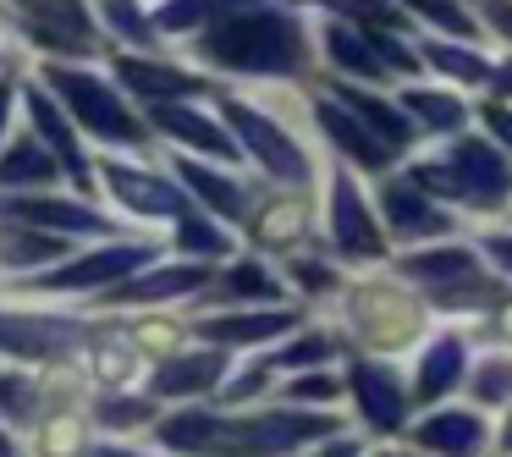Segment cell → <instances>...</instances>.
I'll list each match as a JSON object with an SVG mask.
<instances>
[{"instance_id":"obj_7","label":"cell","mask_w":512,"mask_h":457,"mask_svg":"<svg viewBox=\"0 0 512 457\" xmlns=\"http://www.w3.org/2000/svg\"><path fill=\"white\" fill-rule=\"evenodd\" d=\"M23 105H28V127H34V138L56 155V166H61V177H72V188H89V160H83V149H78V133H72V122L56 111V100H45V89H28L23 94Z\"/></svg>"},{"instance_id":"obj_47","label":"cell","mask_w":512,"mask_h":457,"mask_svg":"<svg viewBox=\"0 0 512 457\" xmlns=\"http://www.w3.org/2000/svg\"><path fill=\"white\" fill-rule=\"evenodd\" d=\"M12 105H17V89L12 83H0V133H6V122H12Z\"/></svg>"},{"instance_id":"obj_3","label":"cell","mask_w":512,"mask_h":457,"mask_svg":"<svg viewBox=\"0 0 512 457\" xmlns=\"http://www.w3.org/2000/svg\"><path fill=\"white\" fill-rule=\"evenodd\" d=\"M45 83L67 100V111L78 116V127H89L94 138H105V144H144V127H138V116L127 111L122 100H116L111 83H100L94 72L83 67H67V61H50L45 67Z\"/></svg>"},{"instance_id":"obj_28","label":"cell","mask_w":512,"mask_h":457,"mask_svg":"<svg viewBox=\"0 0 512 457\" xmlns=\"http://www.w3.org/2000/svg\"><path fill=\"white\" fill-rule=\"evenodd\" d=\"M325 50H331V61L336 67H347V72H364V78H380V72H386V61L375 56V45H369V39H358L353 28H325Z\"/></svg>"},{"instance_id":"obj_41","label":"cell","mask_w":512,"mask_h":457,"mask_svg":"<svg viewBox=\"0 0 512 457\" xmlns=\"http://www.w3.org/2000/svg\"><path fill=\"white\" fill-rule=\"evenodd\" d=\"M413 182L430 188V193H446V199H463V182H457L446 166H419V171H413Z\"/></svg>"},{"instance_id":"obj_8","label":"cell","mask_w":512,"mask_h":457,"mask_svg":"<svg viewBox=\"0 0 512 457\" xmlns=\"http://www.w3.org/2000/svg\"><path fill=\"white\" fill-rule=\"evenodd\" d=\"M0 215L12 226H34V232H111L105 215H94L89 204L72 199H50V193H23V199H6Z\"/></svg>"},{"instance_id":"obj_29","label":"cell","mask_w":512,"mask_h":457,"mask_svg":"<svg viewBox=\"0 0 512 457\" xmlns=\"http://www.w3.org/2000/svg\"><path fill=\"white\" fill-rule=\"evenodd\" d=\"M408 111L419 116L430 133H452V127H463V100H452V94H408Z\"/></svg>"},{"instance_id":"obj_16","label":"cell","mask_w":512,"mask_h":457,"mask_svg":"<svg viewBox=\"0 0 512 457\" xmlns=\"http://www.w3.org/2000/svg\"><path fill=\"white\" fill-rule=\"evenodd\" d=\"M116 78H122L127 89L149 94L155 105H177V100H188V94H199V89H204V83H199V78H188V72H177V67H155V61H133V56L116 61Z\"/></svg>"},{"instance_id":"obj_49","label":"cell","mask_w":512,"mask_h":457,"mask_svg":"<svg viewBox=\"0 0 512 457\" xmlns=\"http://www.w3.org/2000/svg\"><path fill=\"white\" fill-rule=\"evenodd\" d=\"M320 457H353V446H347V441H331V446H325Z\"/></svg>"},{"instance_id":"obj_31","label":"cell","mask_w":512,"mask_h":457,"mask_svg":"<svg viewBox=\"0 0 512 457\" xmlns=\"http://www.w3.org/2000/svg\"><path fill=\"white\" fill-rule=\"evenodd\" d=\"M0 254H12L6 265H34V259L56 254V243H50L45 232H34V226H6V232H0Z\"/></svg>"},{"instance_id":"obj_30","label":"cell","mask_w":512,"mask_h":457,"mask_svg":"<svg viewBox=\"0 0 512 457\" xmlns=\"http://www.w3.org/2000/svg\"><path fill=\"white\" fill-rule=\"evenodd\" d=\"M177 248H182V254H226V248H232V237H226L221 226H210L204 215L188 210L177 221Z\"/></svg>"},{"instance_id":"obj_40","label":"cell","mask_w":512,"mask_h":457,"mask_svg":"<svg viewBox=\"0 0 512 457\" xmlns=\"http://www.w3.org/2000/svg\"><path fill=\"white\" fill-rule=\"evenodd\" d=\"M287 397L292 402H336V380L331 375H303L287 386Z\"/></svg>"},{"instance_id":"obj_36","label":"cell","mask_w":512,"mask_h":457,"mask_svg":"<svg viewBox=\"0 0 512 457\" xmlns=\"http://www.w3.org/2000/svg\"><path fill=\"white\" fill-rule=\"evenodd\" d=\"M226 292H237V298H276V281L259 265H237L232 276H226Z\"/></svg>"},{"instance_id":"obj_1","label":"cell","mask_w":512,"mask_h":457,"mask_svg":"<svg viewBox=\"0 0 512 457\" xmlns=\"http://www.w3.org/2000/svg\"><path fill=\"white\" fill-rule=\"evenodd\" d=\"M336 435L325 413H259V419H215V413H177L160 424V446L188 457H281L303 441Z\"/></svg>"},{"instance_id":"obj_46","label":"cell","mask_w":512,"mask_h":457,"mask_svg":"<svg viewBox=\"0 0 512 457\" xmlns=\"http://www.w3.org/2000/svg\"><path fill=\"white\" fill-rule=\"evenodd\" d=\"M485 248L496 254V265H501V270H512V237H490Z\"/></svg>"},{"instance_id":"obj_19","label":"cell","mask_w":512,"mask_h":457,"mask_svg":"<svg viewBox=\"0 0 512 457\" xmlns=\"http://www.w3.org/2000/svg\"><path fill=\"white\" fill-rule=\"evenodd\" d=\"M419 446L441 457H474L485 446V424L474 413H435V419L419 424Z\"/></svg>"},{"instance_id":"obj_51","label":"cell","mask_w":512,"mask_h":457,"mask_svg":"<svg viewBox=\"0 0 512 457\" xmlns=\"http://www.w3.org/2000/svg\"><path fill=\"white\" fill-rule=\"evenodd\" d=\"M496 89H507V94H512V61L501 67V83H496Z\"/></svg>"},{"instance_id":"obj_17","label":"cell","mask_w":512,"mask_h":457,"mask_svg":"<svg viewBox=\"0 0 512 457\" xmlns=\"http://www.w3.org/2000/svg\"><path fill=\"white\" fill-rule=\"evenodd\" d=\"M292 331V314L270 309V314H215V320H199V336L215 347H243V342H270V336Z\"/></svg>"},{"instance_id":"obj_5","label":"cell","mask_w":512,"mask_h":457,"mask_svg":"<svg viewBox=\"0 0 512 457\" xmlns=\"http://www.w3.org/2000/svg\"><path fill=\"white\" fill-rule=\"evenodd\" d=\"M226 122L237 127V138L248 144V155H254L270 177H281V182H303V177H309V155H303V149L292 144V138L270 122V116H259L254 105L226 100Z\"/></svg>"},{"instance_id":"obj_22","label":"cell","mask_w":512,"mask_h":457,"mask_svg":"<svg viewBox=\"0 0 512 457\" xmlns=\"http://www.w3.org/2000/svg\"><path fill=\"white\" fill-rule=\"evenodd\" d=\"M342 100H347V111L358 116V122L369 127V133L380 138V144L397 155L402 144L413 138V127H408V116L397 111V105H386V100H375V94H364V89H342Z\"/></svg>"},{"instance_id":"obj_43","label":"cell","mask_w":512,"mask_h":457,"mask_svg":"<svg viewBox=\"0 0 512 457\" xmlns=\"http://www.w3.org/2000/svg\"><path fill=\"white\" fill-rule=\"evenodd\" d=\"M105 6H111V23L122 28L127 39H149V23H144V12H138V6H127V0H105Z\"/></svg>"},{"instance_id":"obj_10","label":"cell","mask_w":512,"mask_h":457,"mask_svg":"<svg viewBox=\"0 0 512 457\" xmlns=\"http://www.w3.org/2000/svg\"><path fill=\"white\" fill-rule=\"evenodd\" d=\"M89 342L78 320H50V314H0V347L23 358H45V353H67V347Z\"/></svg>"},{"instance_id":"obj_34","label":"cell","mask_w":512,"mask_h":457,"mask_svg":"<svg viewBox=\"0 0 512 457\" xmlns=\"http://www.w3.org/2000/svg\"><path fill=\"white\" fill-rule=\"evenodd\" d=\"M325 12H342V17H358V23H380V28H397V12L386 0H320Z\"/></svg>"},{"instance_id":"obj_6","label":"cell","mask_w":512,"mask_h":457,"mask_svg":"<svg viewBox=\"0 0 512 457\" xmlns=\"http://www.w3.org/2000/svg\"><path fill=\"white\" fill-rule=\"evenodd\" d=\"M100 177H105V188L116 193V204H127L133 215H149V221H182V215H188V199H182L166 177H155V171H133V166H122V160H105Z\"/></svg>"},{"instance_id":"obj_15","label":"cell","mask_w":512,"mask_h":457,"mask_svg":"<svg viewBox=\"0 0 512 457\" xmlns=\"http://www.w3.org/2000/svg\"><path fill=\"white\" fill-rule=\"evenodd\" d=\"M155 127L166 138H177V144H193V149H204V155H221V160H232L237 155V144L221 133V127L210 122V116H199L193 105H155Z\"/></svg>"},{"instance_id":"obj_50","label":"cell","mask_w":512,"mask_h":457,"mask_svg":"<svg viewBox=\"0 0 512 457\" xmlns=\"http://www.w3.org/2000/svg\"><path fill=\"white\" fill-rule=\"evenodd\" d=\"M0 457H17V446H12V435L0 430Z\"/></svg>"},{"instance_id":"obj_52","label":"cell","mask_w":512,"mask_h":457,"mask_svg":"<svg viewBox=\"0 0 512 457\" xmlns=\"http://www.w3.org/2000/svg\"><path fill=\"white\" fill-rule=\"evenodd\" d=\"M94 457H138V452H116V446H105V452H94Z\"/></svg>"},{"instance_id":"obj_33","label":"cell","mask_w":512,"mask_h":457,"mask_svg":"<svg viewBox=\"0 0 512 457\" xmlns=\"http://www.w3.org/2000/svg\"><path fill=\"white\" fill-rule=\"evenodd\" d=\"M408 12L430 17V23L452 28V34H468V28H474V17H468L463 6H457V0H408Z\"/></svg>"},{"instance_id":"obj_20","label":"cell","mask_w":512,"mask_h":457,"mask_svg":"<svg viewBox=\"0 0 512 457\" xmlns=\"http://www.w3.org/2000/svg\"><path fill=\"white\" fill-rule=\"evenodd\" d=\"M320 127H325V138H336V144H342L347 155L358 160V166H386V160H391V149L380 144V138L369 133V127L358 122L353 111H342V105L320 100Z\"/></svg>"},{"instance_id":"obj_23","label":"cell","mask_w":512,"mask_h":457,"mask_svg":"<svg viewBox=\"0 0 512 457\" xmlns=\"http://www.w3.org/2000/svg\"><path fill=\"white\" fill-rule=\"evenodd\" d=\"M386 215H391V232L397 237H435V232L452 226L435 204H424L419 193H408V188H386Z\"/></svg>"},{"instance_id":"obj_45","label":"cell","mask_w":512,"mask_h":457,"mask_svg":"<svg viewBox=\"0 0 512 457\" xmlns=\"http://www.w3.org/2000/svg\"><path fill=\"white\" fill-rule=\"evenodd\" d=\"M485 122L496 127V138L512 149V111H501V105H490V111H485Z\"/></svg>"},{"instance_id":"obj_37","label":"cell","mask_w":512,"mask_h":457,"mask_svg":"<svg viewBox=\"0 0 512 457\" xmlns=\"http://www.w3.org/2000/svg\"><path fill=\"white\" fill-rule=\"evenodd\" d=\"M507 391H512V364H507V358H496V364L479 369V380H474V397L479 402H501Z\"/></svg>"},{"instance_id":"obj_38","label":"cell","mask_w":512,"mask_h":457,"mask_svg":"<svg viewBox=\"0 0 512 457\" xmlns=\"http://www.w3.org/2000/svg\"><path fill=\"white\" fill-rule=\"evenodd\" d=\"M100 419H105V424H144V419H155V402L105 397V402H100Z\"/></svg>"},{"instance_id":"obj_35","label":"cell","mask_w":512,"mask_h":457,"mask_svg":"<svg viewBox=\"0 0 512 457\" xmlns=\"http://www.w3.org/2000/svg\"><path fill=\"white\" fill-rule=\"evenodd\" d=\"M320 358H331V342H325V336H298V342L281 347L270 364H276V369H298V364H320Z\"/></svg>"},{"instance_id":"obj_24","label":"cell","mask_w":512,"mask_h":457,"mask_svg":"<svg viewBox=\"0 0 512 457\" xmlns=\"http://www.w3.org/2000/svg\"><path fill=\"white\" fill-rule=\"evenodd\" d=\"M259 0H166L155 12V28L166 34H182V28H199L210 17H237V12H254Z\"/></svg>"},{"instance_id":"obj_11","label":"cell","mask_w":512,"mask_h":457,"mask_svg":"<svg viewBox=\"0 0 512 457\" xmlns=\"http://www.w3.org/2000/svg\"><path fill=\"white\" fill-rule=\"evenodd\" d=\"M331 237H336V248L353 254V259H380V226H375V215L364 210L353 177L331 182Z\"/></svg>"},{"instance_id":"obj_48","label":"cell","mask_w":512,"mask_h":457,"mask_svg":"<svg viewBox=\"0 0 512 457\" xmlns=\"http://www.w3.org/2000/svg\"><path fill=\"white\" fill-rule=\"evenodd\" d=\"M490 17H496V23L512 34V6H501V0H490Z\"/></svg>"},{"instance_id":"obj_27","label":"cell","mask_w":512,"mask_h":457,"mask_svg":"<svg viewBox=\"0 0 512 457\" xmlns=\"http://www.w3.org/2000/svg\"><path fill=\"white\" fill-rule=\"evenodd\" d=\"M402 270H408L413 281H430V287H441V281H474V259H468V248L413 254V259H402Z\"/></svg>"},{"instance_id":"obj_9","label":"cell","mask_w":512,"mask_h":457,"mask_svg":"<svg viewBox=\"0 0 512 457\" xmlns=\"http://www.w3.org/2000/svg\"><path fill=\"white\" fill-rule=\"evenodd\" d=\"M12 6L34 23L39 45H50V50H89L94 45V17L83 0H12Z\"/></svg>"},{"instance_id":"obj_42","label":"cell","mask_w":512,"mask_h":457,"mask_svg":"<svg viewBox=\"0 0 512 457\" xmlns=\"http://www.w3.org/2000/svg\"><path fill=\"white\" fill-rule=\"evenodd\" d=\"M276 215V221H259V237H265V243H287V237H298L303 232V221H298V210H270Z\"/></svg>"},{"instance_id":"obj_13","label":"cell","mask_w":512,"mask_h":457,"mask_svg":"<svg viewBox=\"0 0 512 457\" xmlns=\"http://www.w3.org/2000/svg\"><path fill=\"white\" fill-rule=\"evenodd\" d=\"M353 391H358V408L375 430H397L402 413H408V391L397 386L386 364H353Z\"/></svg>"},{"instance_id":"obj_26","label":"cell","mask_w":512,"mask_h":457,"mask_svg":"<svg viewBox=\"0 0 512 457\" xmlns=\"http://www.w3.org/2000/svg\"><path fill=\"white\" fill-rule=\"evenodd\" d=\"M457 375H463V342H452V336H446V342H435L430 358L419 364V386H413V397H419V402H435Z\"/></svg>"},{"instance_id":"obj_32","label":"cell","mask_w":512,"mask_h":457,"mask_svg":"<svg viewBox=\"0 0 512 457\" xmlns=\"http://www.w3.org/2000/svg\"><path fill=\"white\" fill-rule=\"evenodd\" d=\"M430 61L441 72H452V78H463V83H485L490 78V67L474 56V50H452V45H430Z\"/></svg>"},{"instance_id":"obj_2","label":"cell","mask_w":512,"mask_h":457,"mask_svg":"<svg viewBox=\"0 0 512 457\" xmlns=\"http://www.w3.org/2000/svg\"><path fill=\"white\" fill-rule=\"evenodd\" d=\"M204 56L215 67H237V72H298L303 67V28L287 12H237L221 17L204 39Z\"/></svg>"},{"instance_id":"obj_21","label":"cell","mask_w":512,"mask_h":457,"mask_svg":"<svg viewBox=\"0 0 512 457\" xmlns=\"http://www.w3.org/2000/svg\"><path fill=\"white\" fill-rule=\"evenodd\" d=\"M56 177H61V166L39 138H17V144L0 155V188H39V182L50 188Z\"/></svg>"},{"instance_id":"obj_25","label":"cell","mask_w":512,"mask_h":457,"mask_svg":"<svg viewBox=\"0 0 512 457\" xmlns=\"http://www.w3.org/2000/svg\"><path fill=\"white\" fill-rule=\"evenodd\" d=\"M177 171H182V182H188L204 204H215V215L243 221V188H237L232 177H215V171H204L199 160H177Z\"/></svg>"},{"instance_id":"obj_4","label":"cell","mask_w":512,"mask_h":457,"mask_svg":"<svg viewBox=\"0 0 512 457\" xmlns=\"http://www.w3.org/2000/svg\"><path fill=\"white\" fill-rule=\"evenodd\" d=\"M149 248L144 243H111V248H94L83 259H67V265L34 276L39 292H89V287H116L122 276H133L138 265H149Z\"/></svg>"},{"instance_id":"obj_44","label":"cell","mask_w":512,"mask_h":457,"mask_svg":"<svg viewBox=\"0 0 512 457\" xmlns=\"http://www.w3.org/2000/svg\"><path fill=\"white\" fill-rule=\"evenodd\" d=\"M369 45H375V56L386 61V67H397V72H413V67H419V56H413V50H402V45H397V39H391V34L369 39Z\"/></svg>"},{"instance_id":"obj_18","label":"cell","mask_w":512,"mask_h":457,"mask_svg":"<svg viewBox=\"0 0 512 457\" xmlns=\"http://www.w3.org/2000/svg\"><path fill=\"white\" fill-rule=\"evenodd\" d=\"M210 281L204 265H166V270H149V276L127 281V287L111 292V303H160V298H182V292H199Z\"/></svg>"},{"instance_id":"obj_53","label":"cell","mask_w":512,"mask_h":457,"mask_svg":"<svg viewBox=\"0 0 512 457\" xmlns=\"http://www.w3.org/2000/svg\"><path fill=\"white\" fill-rule=\"evenodd\" d=\"M501 441H507V446H512V419H507V435H501Z\"/></svg>"},{"instance_id":"obj_14","label":"cell","mask_w":512,"mask_h":457,"mask_svg":"<svg viewBox=\"0 0 512 457\" xmlns=\"http://www.w3.org/2000/svg\"><path fill=\"white\" fill-rule=\"evenodd\" d=\"M221 375H226V347H210V353H182V358H171V364L155 369L149 391H155V397H199V391H210Z\"/></svg>"},{"instance_id":"obj_39","label":"cell","mask_w":512,"mask_h":457,"mask_svg":"<svg viewBox=\"0 0 512 457\" xmlns=\"http://www.w3.org/2000/svg\"><path fill=\"white\" fill-rule=\"evenodd\" d=\"M0 408L12 413V419H28L34 413V386L23 375H0Z\"/></svg>"},{"instance_id":"obj_12","label":"cell","mask_w":512,"mask_h":457,"mask_svg":"<svg viewBox=\"0 0 512 457\" xmlns=\"http://www.w3.org/2000/svg\"><path fill=\"white\" fill-rule=\"evenodd\" d=\"M452 166H457V182H463V199L496 204L501 193H512V166L479 138H457Z\"/></svg>"}]
</instances>
